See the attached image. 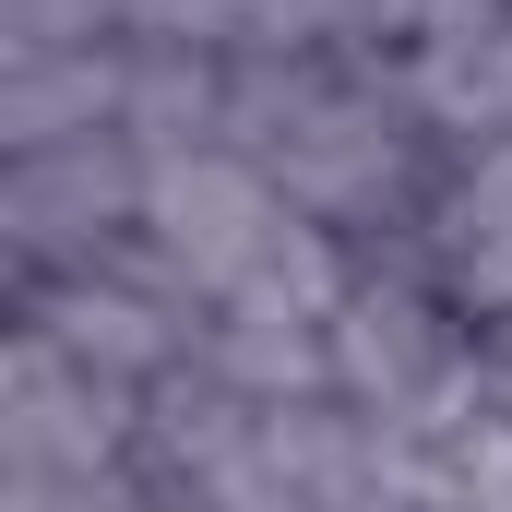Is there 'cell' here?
Masks as SVG:
<instances>
[{"mask_svg":"<svg viewBox=\"0 0 512 512\" xmlns=\"http://www.w3.org/2000/svg\"><path fill=\"white\" fill-rule=\"evenodd\" d=\"M12 334H48L72 370H96V382H120V393H155V382H179V370L203 358V310H191L143 251L12 286Z\"/></svg>","mask_w":512,"mask_h":512,"instance_id":"6da1fadb","label":"cell"},{"mask_svg":"<svg viewBox=\"0 0 512 512\" xmlns=\"http://www.w3.org/2000/svg\"><path fill=\"white\" fill-rule=\"evenodd\" d=\"M286 227H298V203L262 179L251 155H239V143H203V155H167V167H155V191H143V239H131V251L155 262L191 310H227Z\"/></svg>","mask_w":512,"mask_h":512,"instance_id":"7a4b0ae2","label":"cell"},{"mask_svg":"<svg viewBox=\"0 0 512 512\" xmlns=\"http://www.w3.org/2000/svg\"><path fill=\"white\" fill-rule=\"evenodd\" d=\"M143 191H155V155H143L131 131L60 143V155H12V167H0V251H12V286L120 262L131 239H143Z\"/></svg>","mask_w":512,"mask_h":512,"instance_id":"3957f363","label":"cell"},{"mask_svg":"<svg viewBox=\"0 0 512 512\" xmlns=\"http://www.w3.org/2000/svg\"><path fill=\"white\" fill-rule=\"evenodd\" d=\"M143 393L72 370L48 334H12L0 358V477H72V465H131Z\"/></svg>","mask_w":512,"mask_h":512,"instance_id":"277c9868","label":"cell"},{"mask_svg":"<svg viewBox=\"0 0 512 512\" xmlns=\"http://www.w3.org/2000/svg\"><path fill=\"white\" fill-rule=\"evenodd\" d=\"M120 108H131V36L72 48V60H36V72H0V167L96 143V131H120Z\"/></svg>","mask_w":512,"mask_h":512,"instance_id":"5b68a950","label":"cell"},{"mask_svg":"<svg viewBox=\"0 0 512 512\" xmlns=\"http://www.w3.org/2000/svg\"><path fill=\"white\" fill-rule=\"evenodd\" d=\"M191 370H215L251 405H310V393H334V322H286V310L227 298V310H203V358Z\"/></svg>","mask_w":512,"mask_h":512,"instance_id":"8992f818","label":"cell"},{"mask_svg":"<svg viewBox=\"0 0 512 512\" xmlns=\"http://www.w3.org/2000/svg\"><path fill=\"white\" fill-rule=\"evenodd\" d=\"M227 60L239 48H179V36H131V108L120 131L167 167V155H203L227 143Z\"/></svg>","mask_w":512,"mask_h":512,"instance_id":"52a82bcc","label":"cell"},{"mask_svg":"<svg viewBox=\"0 0 512 512\" xmlns=\"http://www.w3.org/2000/svg\"><path fill=\"white\" fill-rule=\"evenodd\" d=\"M108 36H120L108 0H0V72L72 60V48H108Z\"/></svg>","mask_w":512,"mask_h":512,"instance_id":"ba28073f","label":"cell"}]
</instances>
